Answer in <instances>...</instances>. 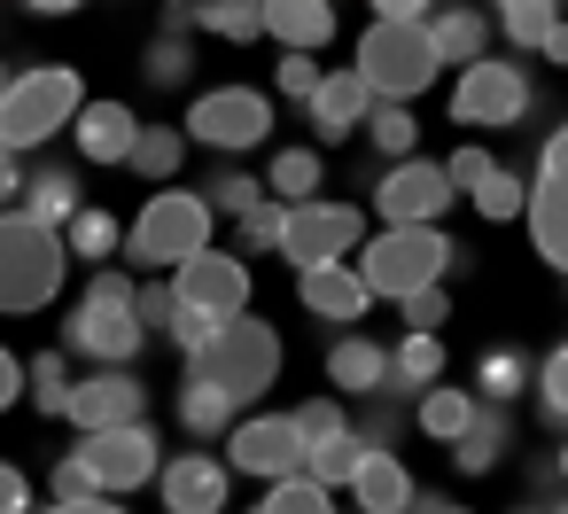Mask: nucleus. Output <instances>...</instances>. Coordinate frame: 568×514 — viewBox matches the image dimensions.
<instances>
[{
	"label": "nucleus",
	"mask_w": 568,
	"mask_h": 514,
	"mask_svg": "<svg viewBox=\"0 0 568 514\" xmlns=\"http://www.w3.org/2000/svg\"><path fill=\"white\" fill-rule=\"evenodd\" d=\"M281 359H288V351H281V327H265V320L242 312V320H226L203 351H187V374L211 382V390L242 413V405H257V397L281 382Z\"/></svg>",
	"instance_id": "f257e3e1"
},
{
	"label": "nucleus",
	"mask_w": 568,
	"mask_h": 514,
	"mask_svg": "<svg viewBox=\"0 0 568 514\" xmlns=\"http://www.w3.org/2000/svg\"><path fill=\"white\" fill-rule=\"evenodd\" d=\"M141 343L149 335L133 320V281L125 273H94L87 296L71 304V320H63V359L79 351V359H94V374H133Z\"/></svg>",
	"instance_id": "f03ea898"
},
{
	"label": "nucleus",
	"mask_w": 568,
	"mask_h": 514,
	"mask_svg": "<svg viewBox=\"0 0 568 514\" xmlns=\"http://www.w3.org/2000/svg\"><path fill=\"white\" fill-rule=\"evenodd\" d=\"M452 265V234L444 226H382L374 242H358V289L366 296H413V289H436Z\"/></svg>",
	"instance_id": "7ed1b4c3"
},
{
	"label": "nucleus",
	"mask_w": 568,
	"mask_h": 514,
	"mask_svg": "<svg viewBox=\"0 0 568 514\" xmlns=\"http://www.w3.org/2000/svg\"><path fill=\"white\" fill-rule=\"evenodd\" d=\"M63 289V242L55 226L24 219V211H0V312L24 320V312H48Z\"/></svg>",
	"instance_id": "20e7f679"
},
{
	"label": "nucleus",
	"mask_w": 568,
	"mask_h": 514,
	"mask_svg": "<svg viewBox=\"0 0 568 514\" xmlns=\"http://www.w3.org/2000/svg\"><path fill=\"white\" fill-rule=\"evenodd\" d=\"M79 102H87L79 71H63V63H32V71H17L9 94H0V141H9V157L55 141V133L79 118Z\"/></svg>",
	"instance_id": "39448f33"
},
{
	"label": "nucleus",
	"mask_w": 568,
	"mask_h": 514,
	"mask_svg": "<svg viewBox=\"0 0 568 514\" xmlns=\"http://www.w3.org/2000/svg\"><path fill=\"white\" fill-rule=\"evenodd\" d=\"M211 226H219V219L203 211L195 188H156L149 211L118 234V250H125L141 273H149V265H187L195 250H211Z\"/></svg>",
	"instance_id": "423d86ee"
},
{
	"label": "nucleus",
	"mask_w": 568,
	"mask_h": 514,
	"mask_svg": "<svg viewBox=\"0 0 568 514\" xmlns=\"http://www.w3.org/2000/svg\"><path fill=\"white\" fill-rule=\"evenodd\" d=\"M428 32V24H420ZM420 32H397V24H366V40H358V63H351V79L366 87V102H420L428 87H436V56H428V40Z\"/></svg>",
	"instance_id": "0eeeda50"
},
{
	"label": "nucleus",
	"mask_w": 568,
	"mask_h": 514,
	"mask_svg": "<svg viewBox=\"0 0 568 514\" xmlns=\"http://www.w3.org/2000/svg\"><path fill=\"white\" fill-rule=\"evenodd\" d=\"M180 141H195V149H219V157L265 149V141H273V102H265L257 87H211V94H195V102H187V125H180Z\"/></svg>",
	"instance_id": "6e6552de"
},
{
	"label": "nucleus",
	"mask_w": 568,
	"mask_h": 514,
	"mask_svg": "<svg viewBox=\"0 0 568 514\" xmlns=\"http://www.w3.org/2000/svg\"><path fill=\"white\" fill-rule=\"evenodd\" d=\"M521 219H529L537 258L560 273V265H568V125H552V133H545L537 172L521 180Z\"/></svg>",
	"instance_id": "1a4fd4ad"
},
{
	"label": "nucleus",
	"mask_w": 568,
	"mask_h": 514,
	"mask_svg": "<svg viewBox=\"0 0 568 514\" xmlns=\"http://www.w3.org/2000/svg\"><path fill=\"white\" fill-rule=\"evenodd\" d=\"M529 110H537V87H529V71L514 56H483L452 87V118L459 125H521Z\"/></svg>",
	"instance_id": "9d476101"
},
{
	"label": "nucleus",
	"mask_w": 568,
	"mask_h": 514,
	"mask_svg": "<svg viewBox=\"0 0 568 514\" xmlns=\"http://www.w3.org/2000/svg\"><path fill=\"white\" fill-rule=\"evenodd\" d=\"M358 242H366V219H358V203H335V195L296 203L288 226H281V258H288L296 273H312V265H343Z\"/></svg>",
	"instance_id": "9b49d317"
},
{
	"label": "nucleus",
	"mask_w": 568,
	"mask_h": 514,
	"mask_svg": "<svg viewBox=\"0 0 568 514\" xmlns=\"http://www.w3.org/2000/svg\"><path fill=\"white\" fill-rule=\"evenodd\" d=\"M172 304L180 312H195L203 327H226V320H242L250 312V265L242 258H226V250H195L187 265H172Z\"/></svg>",
	"instance_id": "f8f14e48"
},
{
	"label": "nucleus",
	"mask_w": 568,
	"mask_h": 514,
	"mask_svg": "<svg viewBox=\"0 0 568 514\" xmlns=\"http://www.w3.org/2000/svg\"><path fill=\"white\" fill-rule=\"evenodd\" d=\"M79 467L94 475V491H102V498H118V491L156 483L164 444H156V429H149V421H133V429H102V436H87V444H79Z\"/></svg>",
	"instance_id": "ddd939ff"
},
{
	"label": "nucleus",
	"mask_w": 568,
	"mask_h": 514,
	"mask_svg": "<svg viewBox=\"0 0 568 514\" xmlns=\"http://www.w3.org/2000/svg\"><path fill=\"white\" fill-rule=\"evenodd\" d=\"M219 467H226V475H265V491L288 483V475H304V452H296L288 413H250V421H234Z\"/></svg>",
	"instance_id": "4468645a"
},
{
	"label": "nucleus",
	"mask_w": 568,
	"mask_h": 514,
	"mask_svg": "<svg viewBox=\"0 0 568 514\" xmlns=\"http://www.w3.org/2000/svg\"><path fill=\"white\" fill-rule=\"evenodd\" d=\"M374 211H382V226H436V219L452 211V188H444L436 164L405 157V164H389V172L374 180Z\"/></svg>",
	"instance_id": "2eb2a0df"
},
{
	"label": "nucleus",
	"mask_w": 568,
	"mask_h": 514,
	"mask_svg": "<svg viewBox=\"0 0 568 514\" xmlns=\"http://www.w3.org/2000/svg\"><path fill=\"white\" fill-rule=\"evenodd\" d=\"M141 413H149L141 374H87V382H71V405H63V421L87 429V436H102V429H133Z\"/></svg>",
	"instance_id": "dca6fc26"
},
{
	"label": "nucleus",
	"mask_w": 568,
	"mask_h": 514,
	"mask_svg": "<svg viewBox=\"0 0 568 514\" xmlns=\"http://www.w3.org/2000/svg\"><path fill=\"white\" fill-rule=\"evenodd\" d=\"M133 133H141L133 102H79V118H71L79 164H118V172H125V157H133Z\"/></svg>",
	"instance_id": "f3484780"
},
{
	"label": "nucleus",
	"mask_w": 568,
	"mask_h": 514,
	"mask_svg": "<svg viewBox=\"0 0 568 514\" xmlns=\"http://www.w3.org/2000/svg\"><path fill=\"white\" fill-rule=\"evenodd\" d=\"M226 483H234V475H226L211 452H180V460L156 467V491H164L172 514H219V506H226Z\"/></svg>",
	"instance_id": "a211bd4d"
},
{
	"label": "nucleus",
	"mask_w": 568,
	"mask_h": 514,
	"mask_svg": "<svg viewBox=\"0 0 568 514\" xmlns=\"http://www.w3.org/2000/svg\"><path fill=\"white\" fill-rule=\"evenodd\" d=\"M257 32L281 40L288 56H320L335 40V9L327 0H257Z\"/></svg>",
	"instance_id": "6ab92c4d"
},
{
	"label": "nucleus",
	"mask_w": 568,
	"mask_h": 514,
	"mask_svg": "<svg viewBox=\"0 0 568 514\" xmlns=\"http://www.w3.org/2000/svg\"><path fill=\"white\" fill-rule=\"evenodd\" d=\"M420 40H428L436 71H444V63H459V71H467V63H483V56H490V17H483V9H467V0H459V9H428V32H420Z\"/></svg>",
	"instance_id": "aec40b11"
},
{
	"label": "nucleus",
	"mask_w": 568,
	"mask_h": 514,
	"mask_svg": "<svg viewBox=\"0 0 568 514\" xmlns=\"http://www.w3.org/2000/svg\"><path fill=\"white\" fill-rule=\"evenodd\" d=\"M9 211H24V219H40V226H71V211H79V172L71 164H24V180H17V203Z\"/></svg>",
	"instance_id": "412c9836"
},
{
	"label": "nucleus",
	"mask_w": 568,
	"mask_h": 514,
	"mask_svg": "<svg viewBox=\"0 0 568 514\" xmlns=\"http://www.w3.org/2000/svg\"><path fill=\"white\" fill-rule=\"evenodd\" d=\"M304 110H312V133H320V141H351L374 102H366V87H358L351 71H320V87H312Z\"/></svg>",
	"instance_id": "4be33fe9"
},
{
	"label": "nucleus",
	"mask_w": 568,
	"mask_h": 514,
	"mask_svg": "<svg viewBox=\"0 0 568 514\" xmlns=\"http://www.w3.org/2000/svg\"><path fill=\"white\" fill-rule=\"evenodd\" d=\"M343 491L358 498V514H405L420 483H413V467H405L397 452H366V460H358V475H351Z\"/></svg>",
	"instance_id": "5701e85b"
},
{
	"label": "nucleus",
	"mask_w": 568,
	"mask_h": 514,
	"mask_svg": "<svg viewBox=\"0 0 568 514\" xmlns=\"http://www.w3.org/2000/svg\"><path fill=\"white\" fill-rule=\"evenodd\" d=\"M296 296H304V312L312 320H335V327H351L374 296L358 289V273L351 265H312V273H296Z\"/></svg>",
	"instance_id": "b1692460"
},
{
	"label": "nucleus",
	"mask_w": 568,
	"mask_h": 514,
	"mask_svg": "<svg viewBox=\"0 0 568 514\" xmlns=\"http://www.w3.org/2000/svg\"><path fill=\"white\" fill-rule=\"evenodd\" d=\"M444 452H452L459 475H490V467L514 452V421H506V405H475V421H467Z\"/></svg>",
	"instance_id": "393cba45"
},
{
	"label": "nucleus",
	"mask_w": 568,
	"mask_h": 514,
	"mask_svg": "<svg viewBox=\"0 0 568 514\" xmlns=\"http://www.w3.org/2000/svg\"><path fill=\"white\" fill-rule=\"evenodd\" d=\"M327 382H335L343 397H382V382H389V351L366 343V335H343V343L327 351Z\"/></svg>",
	"instance_id": "a878e982"
},
{
	"label": "nucleus",
	"mask_w": 568,
	"mask_h": 514,
	"mask_svg": "<svg viewBox=\"0 0 568 514\" xmlns=\"http://www.w3.org/2000/svg\"><path fill=\"white\" fill-rule=\"evenodd\" d=\"M444 382V335H405L397 351H389V382H382V397H420V390H436Z\"/></svg>",
	"instance_id": "bb28decb"
},
{
	"label": "nucleus",
	"mask_w": 568,
	"mask_h": 514,
	"mask_svg": "<svg viewBox=\"0 0 568 514\" xmlns=\"http://www.w3.org/2000/svg\"><path fill=\"white\" fill-rule=\"evenodd\" d=\"M320 149H273V164H265V180L257 188H273L265 203H281V211H296V203H312L320 195Z\"/></svg>",
	"instance_id": "cd10ccee"
},
{
	"label": "nucleus",
	"mask_w": 568,
	"mask_h": 514,
	"mask_svg": "<svg viewBox=\"0 0 568 514\" xmlns=\"http://www.w3.org/2000/svg\"><path fill=\"white\" fill-rule=\"evenodd\" d=\"M405 421L420 429V436H436V444H452L467 421H475V397L467 390H452V382H436V390H420L413 405H405Z\"/></svg>",
	"instance_id": "c85d7f7f"
},
{
	"label": "nucleus",
	"mask_w": 568,
	"mask_h": 514,
	"mask_svg": "<svg viewBox=\"0 0 568 514\" xmlns=\"http://www.w3.org/2000/svg\"><path fill=\"white\" fill-rule=\"evenodd\" d=\"M358 460H366V444L351 436V429H335V436H320V444H304V483H320L327 498L358 475Z\"/></svg>",
	"instance_id": "c756f323"
},
{
	"label": "nucleus",
	"mask_w": 568,
	"mask_h": 514,
	"mask_svg": "<svg viewBox=\"0 0 568 514\" xmlns=\"http://www.w3.org/2000/svg\"><path fill=\"white\" fill-rule=\"evenodd\" d=\"M118 234H125V226H118L102 203H79V211H71V226H63L55 242H63V258H87V265H102V258H118Z\"/></svg>",
	"instance_id": "7c9ffc66"
},
{
	"label": "nucleus",
	"mask_w": 568,
	"mask_h": 514,
	"mask_svg": "<svg viewBox=\"0 0 568 514\" xmlns=\"http://www.w3.org/2000/svg\"><path fill=\"white\" fill-rule=\"evenodd\" d=\"M180 164H187V141H180V125H141V133H133V157H125V172H141V180H156V188H164Z\"/></svg>",
	"instance_id": "2f4dec72"
},
{
	"label": "nucleus",
	"mask_w": 568,
	"mask_h": 514,
	"mask_svg": "<svg viewBox=\"0 0 568 514\" xmlns=\"http://www.w3.org/2000/svg\"><path fill=\"white\" fill-rule=\"evenodd\" d=\"M195 195H203V211H211V219H242L250 203H265V188H257V172H250V164H211V180H203Z\"/></svg>",
	"instance_id": "473e14b6"
},
{
	"label": "nucleus",
	"mask_w": 568,
	"mask_h": 514,
	"mask_svg": "<svg viewBox=\"0 0 568 514\" xmlns=\"http://www.w3.org/2000/svg\"><path fill=\"white\" fill-rule=\"evenodd\" d=\"M521 390H529V359H521V351H506V343H498V351H483V366H475V390H467V397H475V405H514Z\"/></svg>",
	"instance_id": "72a5a7b5"
},
{
	"label": "nucleus",
	"mask_w": 568,
	"mask_h": 514,
	"mask_svg": "<svg viewBox=\"0 0 568 514\" xmlns=\"http://www.w3.org/2000/svg\"><path fill=\"white\" fill-rule=\"evenodd\" d=\"M141 79L156 87V94H187L195 87V40H149V56H141Z\"/></svg>",
	"instance_id": "f704fd0d"
},
{
	"label": "nucleus",
	"mask_w": 568,
	"mask_h": 514,
	"mask_svg": "<svg viewBox=\"0 0 568 514\" xmlns=\"http://www.w3.org/2000/svg\"><path fill=\"white\" fill-rule=\"evenodd\" d=\"M358 133L374 141V157H397V164H405V157L420 149V118H413V110H397V102H374Z\"/></svg>",
	"instance_id": "c9c22d12"
},
{
	"label": "nucleus",
	"mask_w": 568,
	"mask_h": 514,
	"mask_svg": "<svg viewBox=\"0 0 568 514\" xmlns=\"http://www.w3.org/2000/svg\"><path fill=\"white\" fill-rule=\"evenodd\" d=\"M24 397H32L48 421H63V405H71V359H63V351H40V359L24 366Z\"/></svg>",
	"instance_id": "e433bc0d"
},
{
	"label": "nucleus",
	"mask_w": 568,
	"mask_h": 514,
	"mask_svg": "<svg viewBox=\"0 0 568 514\" xmlns=\"http://www.w3.org/2000/svg\"><path fill=\"white\" fill-rule=\"evenodd\" d=\"M180 421H187V436H226V429H234V405H226L211 382L187 374V382H180Z\"/></svg>",
	"instance_id": "4c0bfd02"
},
{
	"label": "nucleus",
	"mask_w": 568,
	"mask_h": 514,
	"mask_svg": "<svg viewBox=\"0 0 568 514\" xmlns=\"http://www.w3.org/2000/svg\"><path fill=\"white\" fill-rule=\"evenodd\" d=\"M490 24H498L514 48H537V56H545V40H552V24H560V9H545V0H506Z\"/></svg>",
	"instance_id": "58836bf2"
},
{
	"label": "nucleus",
	"mask_w": 568,
	"mask_h": 514,
	"mask_svg": "<svg viewBox=\"0 0 568 514\" xmlns=\"http://www.w3.org/2000/svg\"><path fill=\"white\" fill-rule=\"evenodd\" d=\"M195 32H219V40H234V48L265 40V32H257V0H203V9H195Z\"/></svg>",
	"instance_id": "ea45409f"
},
{
	"label": "nucleus",
	"mask_w": 568,
	"mask_h": 514,
	"mask_svg": "<svg viewBox=\"0 0 568 514\" xmlns=\"http://www.w3.org/2000/svg\"><path fill=\"white\" fill-rule=\"evenodd\" d=\"M413 421H405V405L397 397H374L366 413H351V436L366 444V452H397V436H405Z\"/></svg>",
	"instance_id": "a19ab883"
},
{
	"label": "nucleus",
	"mask_w": 568,
	"mask_h": 514,
	"mask_svg": "<svg viewBox=\"0 0 568 514\" xmlns=\"http://www.w3.org/2000/svg\"><path fill=\"white\" fill-rule=\"evenodd\" d=\"M537 421L568 429V351H545V366H537Z\"/></svg>",
	"instance_id": "79ce46f5"
},
{
	"label": "nucleus",
	"mask_w": 568,
	"mask_h": 514,
	"mask_svg": "<svg viewBox=\"0 0 568 514\" xmlns=\"http://www.w3.org/2000/svg\"><path fill=\"white\" fill-rule=\"evenodd\" d=\"M257 514H335V498H327L320 483H304V475H288V483H273V491L257 498Z\"/></svg>",
	"instance_id": "37998d69"
},
{
	"label": "nucleus",
	"mask_w": 568,
	"mask_h": 514,
	"mask_svg": "<svg viewBox=\"0 0 568 514\" xmlns=\"http://www.w3.org/2000/svg\"><path fill=\"white\" fill-rule=\"evenodd\" d=\"M475 211H483V219H521V172L490 164L483 188H475Z\"/></svg>",
	"instance_id": "c03bdc74"
},
{
	"label": "nucleus",
	"mask_w": 568,
	"mask_h": 514,
	"mask_svg": "<svg viewBox=\"0 0 568 514\" xmlns=\"http://www.w3.org/2000/svg\"><path fill=\"white\" fill-rule=\"evenodd\" d=\"M281 226H288V211H281V203H250V211L234 219V242L265 258V250H281Z\"/></svg>",
	"instance_id": "a18cd8bd"
},
{
	"label": "nucleus",
	"mask_w": 568,
	"mask_h": 514,
	"mask_svg": "<svg viewBox=\"0 0 568 514\" xmlns=\"http://www.w3.org/2000/svg\"><path fill=\"white\" fill-rule=\"evenodd\" d=\"M397 312H405V335H444L452 296L444 289H413V296H397Z\"/></svg>",
	"instance_id": "49530a36"
},
{
	"label": "nucleus",
	"mask_w": 568,
	"mask_h": 514,
	"mask_svg": "<svg viewBox=\"0 0 568 514\" xmlns=\"http://www.w3.org/2000/svg\"><path fill=\"white\" fill-rule=\"evenodd\" d=\"M288 429H296V452H304V444H320V436L351 429V413H343L335 397H312V405H296V413H288Z\"/></svg>",
	"instance_id": "de8ad7c7"
},
{
	"label": "nucleus",
	"mask_w": 568,
	"mask_h": 514,
	"mask_svg": "<svg viewBox=\"0 0 568 514\" xmlns=\"http://www.w3.org/2000/svg\"><path fill=\"white\" fill-rule=\"evenodd\" d=\"M172 289L164 281H133V320H141V335H172Z\"/></svg>",
	"instance_id": "09e8293b"
},
{
	"label": "nucleus",
	"mask_w": 568,
	"mask_h": 514,
	"mask_svg": "<svg viewBox=\"0 0 568 514\" xmlns=\"http://www.w3.org/2000/svg\"><path fill=\"white\" fill-rule=\"evenodd\" d=\"M490 164H498V157H490V149H452V157H444V164H436V172H444V188H452V195H475V188H483V172H490Z\"/></svg>",
	"instance_id": "8fccbe9b"
},
{
	"label": "nucleus",
	"mask_w": 568,
	"mask_h": 514,
	"mask_svg": "<svg viewBox=\"0 0 568 514\" xmlns=\"http://www.w3.org/2000/svg\"><path fill=\"white\" fill-rule=\"evenodd\" d=\"M48 491H55V506H87V498H102V491H94V475L79 467V452H63V460H55Z\"/></svg>",
	"instance_id": "3c124183"
},
{
	"label": "nucleus",
	"mask_w": 568,
	"mask_h": 514,
	"mask_svg": "<svg viewBox=\"0 0 568 514\" xmlns=\"http://www.w3.org/2000/svg\"><path fill=\"white\" fill-rule=\"evenodd\" d=\"M273 87H281L288 102H312V87H320V56H281Z\"/></svg>",
	"instance_id": "603ef678"
},
{
	"label": "nucleus",
	"mask_w": 568,
	"mask_h": 514,
	"mask_svg": "<svg viewBox=\"0 0 568 514\" xmlns=\"http://www.w3.org/2000/svg\"><path fill=\"white\" fill-rule=\"evenodd\" d=\"M0 514H32V475L17 460H0Z\"/></svg>",
	"instance_id": "864d4df0"
},
{
	"label": "nucleus",
	"mask_w": 568,
	"mask_h": 514,
	"mask_svg": "<svg viewBox=\"0 0 568 514\" xmlns=\"http://www.w3.org/2000/svg\"><path fill=\"white\" fill-rule=\"evenodd\" d=\"M17 397H24V359H17L9 343H0V413H9Z\"/></svg>",
	"instance_id": "5fc2aeb1"
},
{
	"label": "nucleus",
	"mask_w": 568,
	"mask_h": 514,
	"mask_svg": "<svg viewBox=\"0 0 568 514\" xmlns=\"http://www.w3.org/2000/svg\"><path fill=\"white\" fill-rule=\"evenodd\" d=\"M17 180H24V164L9 157V141H0V211H9V203H17Z\"/></svg>",
	"instance_id": "6e6d98bb"
},
{
	"label": "nucleus",
	"mask_w": 568,
	"mask_h": 514,
	"mask_svg": "<svg viewBox=\"0 0 568 514\" xmlns=\"http://www.w3.org/2000/svg\"><path fill=\"white\" fill-rule=\"evenodd\" d=\"M405 514H475V506H452V498H436V491H413Z\"/></svg>",
	"instance_id": "4d7b16f0"
},
{
	"label": "nucleus",
	"mask_w": 568,
	"mask_h": 514,
	"mask_svg": "<svg viewBox=\"0 0 568 514\" xmlns=\"http://www.w3.org/2000/svg\"><path fill=\"white\" fill-rule=\"evenodd\" d=\"M40 514H125L118 498H87V506H40Z\"/></svg>",
	"instance_id": "13d9d810"
},
{
	"label": "nucleus",
	"mask_w": 568,
	"mask_h": 514,
	"mask_svg": "<svg viewBox=\"0 0 568 514\" xmlns=\"http://www.w3.org/2000/svg\"><path fill=\"white\" fill-rule=\"evenodd\" d=\"M9 79H17V71H9V63H0V94H9Z\"/></svg>",
	"instance_id": "bf43d9fd"
}]
</instances>
